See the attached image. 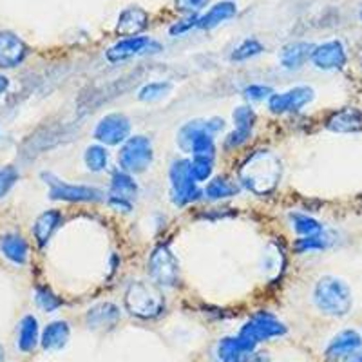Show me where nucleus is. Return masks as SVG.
<instances>
[{
	"mask_svg": "<svg viewBox=\"0 0 362 362\" xmlns=\"http://www.w3.org/2000/svg\"><path fill=\"white\" fill-rule=\"evenodd\" d=\"M281 163L268 151H257L252 154L239 170V180L250 192L263 194L272 192L279 183Z\"/></svg>",
	"mask_w": 362,
	"mask_h": 362,
	"instance_id": "1",
	"label": "nucleus"
},
{
	"mask_svg": "<svg viewBox=\"0 0 362 362\" xmlns=\"http://www.w3.org/2000/svg\"><path fill=\"white\" fill-rule=\"evenodd\" d=\"M317 308L332 317H342L351 310V290L342 279L334 276H325L317 281L313 292Z\"/></svg>",
	"mask_w": 362,
	"mask_h": 362,
	"instance_id": "2",
	"label": "nucleus"
},
{
	"mask_svg": "<svg viewBox=\"0 0 362 362\" xmlns=\"http://www.w3.org/2000/svg\"><path fill=\"white\" fill-rule=\"evenodd\" d=\"M125 308L140 319H156L165 310V297L156 283L134 281L125 292Z\"/></svg>",
	"mask_w": 362,
	"mask_h": 362,
	"instance_id": "3",
	"label": "nucleus"
},
{
	"mask_svg": "<svg viewBox=\"0 0 362 362\" xmlns=\"http://www.w3.org/2000/svg\"><path fill=\"white\" fill-rule=\"evenodd\" d=\"M169 176L174 205L185 206L199 198L198 181L194 180L189 160H174Z\"/></svg>",
	"mask_w": 362,
	"mask_h": 362,
	"instance_id": "4",
	"label": "nucleus"
},
{
	"mask_svg": "<svg viewBox=\"0 0 362 362\" xmlns=\"http://www.w3.org/2000/svg\"><path fill=\"white\" fill-rule=\"evenodd\" d=\"M153 144L145 136H132L119 151V165L131 174H141L153 163Z\"/></svg>",
	"mask_w": 362,
	"mask_h": 362,
	"instance_id": "5",
	"label": "nucleus"
},
{
	"mask_svg": "<svg viewBox=\"0 0 362 362\" xmlns=\"http://www.w3.org/2000/svg\"><path fill=\"white\" fill-rule=\"evenodd\" d=\"M284 334H286V326H284L277 317H274L272 313L267 312H259L255 313L250 321L241 328L239 337L255 348L259 342L268 341V339L274 337H281V335Z\"/></svg>",
	"mask_w": 362,
	"mask_h": 362,
	"instance_id": "6",
	"label": "nucleus"
},
{
	"mask_svg": "<svg viewBox=\"0 0 362 362\" xmlns=\"http://www.w3.org/2000/svg\"><path fill=\"white\" fill-rule=\"evenodd\" d=\"M151 277L160 286H176L180 283V264L169 247L160 245L148 259Z\"/></svg>",
	"mask_w": 362,
	"mask_h": 362,
	"instance_id": "7",
	"label": "nucleus"
},
{
	"mask_svg": "<svg viewBox=\"0 0 362 362\" xmlns=\"http://www.w3.org/2000/svg\"><path fill=\"white\" fill-rule=\"evenodd\" d=\"M45 183L49 185V198L62 199V202L82 203V202H102L103 194L98 189L86 185H71L57 180L51 174H44Z\"/></svg>",
	"mask_w": 362,
	"mask_h": 362,
	"instance_id": "8",
	"label": "nucleus"
},
{
	"mask_svg": "<svg viewBox=\"0 0 362 362\" xmlns=\"http://www.w3.org/2000/svg\"><path fill=\"white\" fill-rule=\"evenodd\" d=\"M131 122L122 112L103 116L95 129V138L105 145H119L129 140Z\"/></svg>",
	"mask_w": 362,
	"mask_h": 362,
	"instance_id": "9",
	"label": "nucleus"
},
{
	"mask_svg": "<svg viewBox=\"0 0 362 362\" xmlns=\"http://www.w3.org/2000/svg\"><path fill=\"white\" fill-rule=\"evenodd\" d=\"M313 100V89L310 87H293V89L274 95L268 98V107L276 115H284V112H297L308 105Z\"/></svg>",
	"mask_w": 362,
	"mask_h": 362,
	"instance_id": "10",
	"label": "nucleus"
},
{
	"mask_svg": "<svg viewBox=\"0 0 362 362\" xmlns=\"http://www.w3.org/2000/svg\"><path fill=\"white\" fill-rule=\"evenodd\" d=\"M29 54V47L18 35L0 31V67L11 69L21 66Z\"/></svg>",
	"mask_w": 362,
	"mask_h": 362,
	"instance_id": "11",
	"label": "nucleus"
},
{
	"mask_svg": "<svg viewBox=\"0 0 362 362\" xmlns=\"http://www.w3.org/2000/svg\"><path fill=\"white\" fill-rule=\"evenodd\" d=\"M312 62L322 71L342 69L346 66V49L342 42L329 40L321 45H315L312 53Z\"/></svg>",
	"mask_w": 362,
	"mask_h": 362,
	"instance_id": "12",
	"label": "nucleus"
},
{
	"mask_svg": "<svg viewBox=\"0 0 362 362\" xmlns=\"http://www.w3.org/2000/svg\"><path fill=\"white\" fill-rule=\"evenodd\" d=\"M361 335L355 329H344L332 339V342L326 348V358L334 362L342 361V358L354 355L361 348Z\"/></svg>",
	"mask_w": 362,
	"mask_h": 362,
	"instance_id": "13",
	"label": "nucleus"
},
{
	"mask_svg": "<svg viewBox=\"0 0 362 362\" xmlns=\"http://www.w3.org/2000/svg\"><path fill=\"white\" fill-rule=\"evenodd\" d=\"M151 38L148 37H125L107 49L109 62H124L136 54L144 53L151 47Z\"/></svg>",
	"mask_w": 362,
	"mask_h": 362,
	"instance_id": "14",
	"label": "nucleus"
},
{
	"mask_svg": "<svg viewBox=\"0 0 362 362\" xmlns=\"http://www.w3.org/2000/svg\"><path fill=\"white\" fill-rule=\"evenodd\" d=\"M148 25V13L145 9L132 6L119 13L118 24H116V33L122 37H138Z\"/></svg>",
	"mask_w": 362,
	"mask_h": 362,
	"instance_id": "15",
	"label": "nucleus"
},
{
	"mask_svg": "<svg viewBox=\"0 0 362 362\" xmlns=\"http://www.w3.org/2000/svg\"><path fill=\"white\" fill-rule=\"evenodd\" d=\"M234 124L235 131L232 134H228V138H226V147L230 148L247 144L255 124V112L250 107H247V105H241V107H238L234 111Z\"/></svg>",
	"mask_w": 362,
	"mask_h": 362,
	"instance_id": "16",
	"label": "nucleus"
},
{
	"mask_svg": "<svg viewBox=\"0 0 362 362\" xmlns=\"http://www.w3.org/2000/svg\"><path fill=\"white\" fill-rule=\"evenodd\" d=\"M87 326L95 332L112 329L119 321V310L112 303H98L87 312Z\"/></svg>",
	"mask_w": 362,
	"mask_h": 362,
	"instance_id": "17",
	"label": "nucleus"
},
{
	"mask_svg": "<svg viewBox=\"0 0 362 362\" xmlns=\"http://www.w3.org/2000/svg\"><path fill=\"white\" fill-rule=\"evenodd\" d=\"M254 346L239 337H225L218 344V357L221 362H248L254 354Z\"/></svg>",
	"mask_w": 362,
	"mask_h": 362,
	"instance_id": "18",
	"label": "nucleus"
},
{
	"mask_svg": "<svg viewBox=\"0 0 362 362\" xmlns=\"http://www.w3.org/2000/svg\"><path fill=\"white\" fill-rule=\"evenodd\" d=\"M326 129H329L332 132H341V134L362 131V112L355 107L341 109L329 116L326 122Z\"/></svg>",
	"mask_w": 362,
	"mask_h": 362,
	"instance_id": "19",
	"label": "nucleus"
},
{
	"mask_svg": "<svg viewBox=\"0 0 362 362\" xmlns=\"http://www.w3.org/2000/svg\"><path fill=\"white\" fill-rule=\"evenodd\" d=\"M0 252L13 264H24L29 257L28 241L21 234L8 232V234L0 235Z\"/></svg>",
	"mask_w": 362,
	"mask_h": 362,
	"instance_id": "20",
	"label": "nucleus"
},
{
	"mask_svg": "<svg viewBox=\"0 0 362 362\" xmlns=\"http://www.w3.org/2000/svg\"><path fill=\"white\" fill-rule=\"evenodd\" d=\"M71 335V328L66 321H53L45 326L42 332L40 344L45 351H58L67 344Z\"/></svg>",
	"mask_w": 362,
	"mask_h": 362,
	"instance_id": "21",
	"label": "nucleus"
},
{
	"mask_svg": "<svg viewBox=\"0 0 362 362\" xmlns=\"http://www.w3.org/2000/svg\"><path fill=\"white\" fill-rule=\"evenodd\" d=\"M315 45L308 44V42H296V44L286 45L281 53V64L284 69H300L312 58Z\"/></svg>",
	"mask_w": 362,
	"mask_h": 362,
	"instance_id": "22",
	"label": "nucleus"
},
{
	"mask_svg": "<svg viewBox=\"0 0 362 362\" xmlns=\"http://www.w3.org/2000/svg\"><path fill=\"white\" fill-rule=\"evenodd\" d=\"M60 225H62V214L58 210H47V212L38 216L33 225V235L37 239L38 247H45L49 243L51 235L57 232Z\"/></svg>",
	"mask_w": 362,
	"mask_h": 362,
	"instance_id": "23",
	"label": "nucleus"
},
{
	"mask_svg": "<svg viewBox=\"0 0 362 362\" xmlns=\"http://www.w3.org/2000/svg\"><path fill=\"white\" fill-rule=\"evenodd\" d=\"M40 341L38 321L33 315H25L18 325V350L24 354H31Z\"/></svg>",
	"mask_w": 362,
	"mask_h": 362,
	"instance_id": "24",
	"label": "nucleus"
},
{
	"mask_svg": "<svg viewBox=\"0 0 362 362\" xmlns=\"http://www.w3.org/2000/svg\"><path fill=\"white\" fill-rule=\"evenodd\" d=\"M235 13H238V8H235L234 2H219L214 8H210L203 17H198V28L214 29L216 25H219L221 22L235 17Z\"/></svg>",
	"mask_w": 362,
	"mask_h": 362,
	"instance_id": "25",
	"label": "nucleus"
},
{
	"mask_svg": "<svg viewBox=\"0 0 362 362\" xmlns=\"http://www.w3.org/2000/svg\"><path fill=\"white\" fill-rule=\"evenodd\" d=\"M138 192V187H136L134 180L129 176L127 173H115L111 177V198L125 199V202H131L132 198Z\"/></svg>",
	"mask_w": 362,
	"mask_h": 362,
	"instance_id": "26",
	"label": "nucleus"
},
{
	"mask_svg": "<svg viewBox=\"0 0 362 362\" xmlns=\"http://www.w3.org/2000/svg\"><path fill=\"white\" fill-rule=\"evenodd\" d=\"M238 192H239L238 183L232 181L230 177H225V176L214 177V180L210 181L205 189V196L210 199L232 198V196H235Z\"/></svg>",
	"mask_w": 362,
	"mask_h": 362,
	"instance_id": "27",
	"label": "nucleus"
},
{
	"mask_svg": "<svg viewBox=\"0 0 362 362\" xmlns=\"http://www.w3.org/2000/svg\"><path fill=\"white\" fill-rule=\"evenodd\" d=\"M83 161H86V167L90 173H102V170L107 169L109 154L102 145H90V147L86 148Z\"/></svg>",
	"mask_w": 362,
	"mask_h": 362,
	"instance_id": "28",
	"label": "nucleus"
},
{
	"mask_svg": "<svg viewBox=\"0 0 362 362\" xmlns=\"http://www.w3.org/2000/svg\"><path fill=\"white\" fill-rule=\"evenodd\" d=\"M293 223V228H296L297 234H300L303 238H310V235L322 234V225L319 221H315L313 218L305 214H292L290 216Z\"/></svg>",
	"mask_w": 362,
	"mask_h": 362,
	"instance_id": "29",
	"label": "nucleus"
},
{
	"mask_svg": "<svg viewBox=\"0 0 362 362\" xmlns=\"http://www.w3.org/2000/svg\"><path fill=\"white\" fill-rule=\"evenodd\" d=\"M35 300H37L38 308H42L44 312H54L62 306V300L57 293H53V290L47 288V286H37L35 288Z\"/></svg>",
	"mask_w": 362,
	"mask_h": 362,
	"instance_id": "30",
	"label": "nucleus"
},
{
	"mask_svg": "<svg viewBox=\"0 0 362 362\" xmlns=\"http://www.w3.org/2000/svg\"><path fill=\"white\" fill-rule=\"evenodd\" d=\"M261 53H263V45H261V42L255 40V38H247V40H243L238 47H235L234 53H232V60H235V62H243V60L254 58Z\"/></svg>",
	"mask_w": 362,
	"mask_h": 362,
	"instance_id": "31",
	"label": "nucleus"
},
{
	"mask_svg": "<svg viewBox=\"0 0 362 362\" xmlns=\"http://www.w3.org/2000/svg\"><path fill=\"white\" fill-rule=\"evenodd\" d=\"M173 89V83L169 82H151L140 90L141 102H158V100L165 98Z\"/></svg>",
	"mask_w": 362,
	"mask_h": 362,
	"instance_id": "32",
	"label": "nucleus"
},
{
	"mask_svg": "<svg viewBox=\"0 0 362 362\" xmlns=\"http://www.w3.org/2000/svg\"><path fill=\"white\" fill-rule=\"evenodd\" d=\"M212 169H214V160L212 158H194L190 161V170H192L194 180L206 181L212 176Z\"/></svg>",
	"mask_w": 362,
	"mask_h": 362,
	"instance_id": "33",
	"label": "nucleus"
},
{
	"mask_svg": "<svg viewBox=\"0 0 362 362\" xmlns=\"http://www.w3.org/2000/svg\"><path fill=\"white\" fill-rule=\"evenodd\" d=\"M18 181V170L13 167V165H8V167H2L0 169V199L8 196L9 190L15 187V183Z\"/></svg>",
	"mask_w": 362,
	"mask_h": 362,
	"instance_id": "34",
	"label": "nucleus"
},
{
	"mask_svg": "<svg viewBox=\"0 0 362 362\" xmlns=\"http://www.w3.org/2000/svg\"><path fill=\"white\" fill-rule=\"evenodd\" d=\"M210 0H174V6L177 11L185 13V15H196L203 8H206Z\"/></svg>",
	"mask_w": 362,
	"mask_h": 362,
	"instance_id": "35",
	"label": "nucleus"
},
{
	"mask_svg": "<svg viewBox=\"0 0 362 362\" xmlns=\"http://www.w3.org/2000/svg\"><path fill=\"white\" fill-rule=\"evenodd\" d=\"M326 247V241L322 238V234L310 235V238H303L297 241L296 248L297 252H310V250H321Z\"/></svg>",
	"mask_w": 362,
	"mask_h": 362,
	"instance_id": "36",
	"label": "nucleus"
},
{
	"mask_svg": "<svg viewBox=\"0 0 362 362\" xmlns=\"http://www.w3.org/2000/svg\"><path fill=\"white\" fill-rule=\"evenodd\" d=\"M274 95V90L268 86H250L245 89V96L248 100H254V102H261L264 98H270Z\"/></svg>",
	"mask_w": 362,
	"mask_h": 362,
	"instance_id": "37",
	"label": "nucleus"
},
{
	"mask_svg": "<svg viewBox=\"0 0 362 362\" xmlns=\"http://www.w3.org/2000/svg\"><path fill=\"white\" fill-rule=\"evenodd\" d=\"M192 28H198V17H196V15H189V18L174 24L173 28H170V35H183L187 33V31H190Z\"/></svg>",
	"mask_w": 362,
	"mask_h": 362,
	"instance_id": "38",
	"label": "nucleus"
},
{
	"mask_svg": "<svg viewBox=\"0 0 362 362\" xmlns=\"http://www.w3.org/2000/svg\"><path fill=\"white\" fill-rule=\"evenodd\" d=\"M8 89H9V80L6 78L4 74H0V96L4 95Z\"/></svg>",
	"mask_w": 362,
	"mask_h": 362,
	"instance_id": "39",
	"label": "nucleus"
},
{
	"mask_svg": "<svg viewBox=\"0 0 362 362\" xmlns=\"http://www.w3.org/2000/svg\"><path fill=\"white\" fill-rule=\"evenodd\" d=\"M0 362H4V348L0 346Z\"/></svg>",
	"mask_w": 362,
	"mask_h": 362,
	"instance_id": "40",
	"label": "nucleus"
},
{
	"mask_svg": "<svg viewBox=\"0 0 362 362\" xmlns=\"http://www.w3.org/2000/svg\"><path fill=\"white\" fill-rule=\"evenodd\" d=\"M351 362H362V354H361V355H358V357H357V358H355V361H351Z\"/></svg>",
	"mask_w": 362,
	"mask_h": 362,
	"instance_id": "41",
	"label": "nucleus"
},
{
	"mask_svg": "<svg viewBox=\"0 0 362 362\" xmlns=\"http://www.w3.org/2000/svg\"><path fill=\"white\" fill-rule=\"evenodd\" d=\"M361 21H362V11H361Z\"/></svg>",
	"mask_w": 362,
	"mask_h": 362,
	"instance_id": "42",
	"label": "nucleus"
}]
</instances>
